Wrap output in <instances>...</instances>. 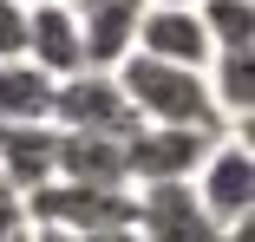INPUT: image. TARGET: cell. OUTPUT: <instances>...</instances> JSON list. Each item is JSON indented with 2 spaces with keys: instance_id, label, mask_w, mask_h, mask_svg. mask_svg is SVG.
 I'll return each mask as SVG.
<instances>
[{
  "instance_id": "6da1fadb",
  "label": "cell",
  "mask_w": 255,
  "mask_h": 242,
  "mask_svg": "<svg viewBox=\"0 0 255 242\" xmlns=\"http://www.w3.org/2000/svg\"><path fill=\"white\" fill-rule=\"evenodd\" d=\"M118 92H125V105L137 112V124H177V131L229 137V124H223L216 105H210L203 72H183V66H164V59L131 53V59L118 66Z\"/></svg>"
},
{
  "instance_id": "7a4b0ae2",
  "label": "cell",
  "mask_w": 255,
  "mask_h": 242,
  "mask_svg": "<svg viewBox=\"0 0 255 242\" xmlns=\"http://www.w3.org/2000/svg\"><path fill=\"white\" fill-rule=\"evenodd\" d=\"M33 229H59V236H98V229H131L137 223V190H92V183H46L33 197H20Z\"/></svg>"
},
{
  "instance_id": "3957f363",
  "label": "cell",
  "mask_w": 255,
  "mask_h": 242,
  "mask_svg": "<svg viewBox=\"0 0 255 242\" xmlns=\"http://www.w3.org/2000/svg\"><path fill=\"white\" fill-rule=\"evenodd\" d=\"M190 190H196V203L210 210L223 229L255 223V144H249V131L216 137V144H210V157L196 164Z\"/></svg>"
},
{
  "instance_id": "277c9868",
  "label": "cell",
  "mask_w": 255,
  "mask_h": 242,
  "mask_svg": "<svg viewBox=\"0 0 255 242\" xmlns=\"http://www.w3.org/2000/svg\"><path fill=\"white\" fill-rule=\"evenodd\" d=\"M53 131H85V137H131L137 131V112L125 105L118 92V72H72L53 85Z\"/></svg>"
},
{
  "instance_id": "5b68a950",
  "label": "cell",
  "mask_w": 255,
  "mask_h": 242,
  "mask_svg": "<svg viewBox=\"0 0 255 242\" xmlns=\"http://www.w3.org/2000/svg\"><path fill=\"white\" fill-rule=\"evenodd\" d=\"M210 131H177V124H137L125 137V183L157 190V183H190L196 164L210 157Z\"/></svg>"
},
{
  "instance_id": "8992f818",
  "label": "cell",
  "mask_w": 255,
  "mask_h": 242,
  "mask_svg": "<svg viewBox=\"0 0 255 242\" xmlns=\"http://www.w3.org/2000/svg\"><path fill=\"white\" fill-rule=\"evenodd\" d=\"M137 242H229V229L196 203L190 183H157L137 190Z\"/></svg>"
},
{
  "instance_id": "52a82bcc",
  "label": "cell",
  "mask_w": 255,
  "mask_h": 242,
  "mask_svg": "<svg viewBox=\"0 0 255 242\" xmlns=\"http://www.w3.org/2000/svg\"><path fill=\"white\" fill-rule=\"evenodd\" d=\"M131 53L164 59V66H183V72H203V66H210V33H203L196 7H170V0H150V7H144V20H137Z\"/></svg>"
},
{
  "instance_id": "ba28073f",
  "label": "cell",
  "mask_w": 255,
  "mask_h": 242,
  "mask_svg": "<svg viewBox=\"0 0 255 242\" xmlns=\"http://www.w3.org/2000/svg\"><path fill=\"white\" fill-rule=\"evenodd\" d=\"M26 66H39L46 79H72L85 72V46H79V13L66 7V0H39V7H26Z\"/></svg>"
},
{
  "instance_id": "9c48e42d",
  "label": "cell",
  "mask_w": 255,
  "mask_h": 242,
  "mask_svg": "<svg viewBox=\"0 0 255 242\" xmlns=\"http://www.w3.org/2000/svg\"><path fill=\"white\" fill-rule=\"evenodd\" d=\"M59 170V131L53 124H0V190L33 197Z\"/></svg>"
},
{
  "instance_id": "30bf717a",
  "label": "cell",
  "mask_w": 255,
  "mask_h": 242,
  "mask_svg": "<svg viewBox=\"0 0 255 242\" xmlns=\"http://www.w3.org/2000/svg\"><path fill=\"white\" fill-rule=\"evenodd\" d=\"M144 7H150V0H98V7L79 13V46H85V66L92 72H118L131 59V39H137Z\"/></svg>"
},
{
  "instance_id": "8fae6325",
  "label": "cell",
  "mask_w": 255,
  "mask_h": 242,
  "mask_svg": "<svg viewBox=\"0 0 255 242\" xmlns=\"http://www.w3.org/2000/svg\"><path fill=\"white\" fill-rule=\"evenodd\" d=\"M59 183H92V190H131L125 183V144L118 137H85L59 131Z\"/></svg>"
},
{
  "instance_id": "7c38bea8",
  "label": "cell",
  "mask_w": 255,
  "mask_h": 242,
  "mask_svg": "<svg viewBox=\"0 0 255 242\" xmlns=\"http://www.w3.org/2000/svg\"><path fill=\"white\" fill-rule=\"evenodd\" d=\"M203 85H210L216 118L229 131H249V118H255V53H210Z\"/></svg>"
},
{
  "instance_id": "4fadbf2b",
  "label": "cell",
  "mask_w": 255,
  "mask_h": 242,
  "mask_svg": "<svg viewBox=\"0 0 255 242\" xmlns=\"http://www.w3.org/2000/svg\"><path fill=\"white\" fill-rule=\"evenodd\" d=\"M0 124H53V79L26 59H0Z\"/></svg>"
},
{
  "instance_id": "5bb4252c",
  "label": "cell",
  "mask_w": 255,
  "mask_h": 242,
  "mask_svg": "<svg viewBox=\"0 0 255 242\" xmlns=\"http://www.w3.org/2000/svg\"><path fill=\"white\" fill-rule=\"evenodd\" d=\"M210 53H255V0H196Z\"/></svg>"
},
{
  "instance_id": "9a60e30c",
  "label": "cell",
  "mask_w": 255,
  "mask_h": 242,
  "mask_svg": "<svg viewBox=\"0 0 255 242\" xmlns=\"http://www.w3.org/2000/svg\"><path fill=\"white\" fill-rule=\"evenodd\" d=\"M20 53H26V7L0 0V59H20Z\"/></svg>"
},
{
  "instance_id": "2e32d148",
  "label": "cell",
  "mask_w": 255,
  "mask_h": 242,
  "mask_svg": "<svg viewBox=\"0 0 255 242\" xmlns=\"http://www.w3.org/2000/svg\"><path fill=\"white\" fill-rule=\"evenodd\" d=\"M79 242H137V229H98V236H79Z\"/></svg>"
},
{
  "instance_id": "e0dca14e",
  "label": "cell",
  "mask_w": 255,
  "mask_h": 242,
  "mask_svg": "<svg viewBox=\"0 0 255 242\" xmlns=\"http://www.w3.org/2000/svg\"><path fill=\"white\" fill-rule=\"evenodd\" d=\"M33 242H72V236H59V229H33Z\"/></svg>"
},
{
  "instance_id": "ac0fdd59",
  "label": "cell",
  "mask_w": 255,
  "mask_h": 242,
  "mask_svg": "<svg viewBox=\"0 0 255 242\" xmlns=\"http://www.w3.org/2000/svg\"><path fill=\"white\" fill-rule=\"evenodd\" d=\"M66 7H72V13H85V7H98V0H66Z\"/></svg>"
},
{
  "instance_id": "d6986e66",
  "label": "cell",
  "mask_w": 255,
  "mask_h": 242,
  "mask_svg": "<svg viewBox=\"0 0 255 242\" xmlns=\"http://www.w3.org/2000/svg\"><path fill=\"white\" fill-rule=\"evenodd\" d=\"M170 7H196V0H170Z\"/></svg>"
},
{
  "instance_id": "ffe728a7",
  "label": "cell",
  "mask_w": 255,
  "mask_h": 242,
  "mask_svg": "<svg viewBox=\"0 0 255 242\" xmlns=\"http://www.w3.org/2000/svg\"><path fill=\"white\" fill-rule=\"evenodd\" d=\"M20 7H39V0H20Z\"/></svg>"
}]
</instances>
